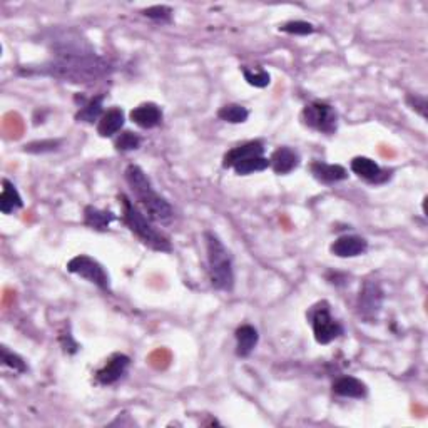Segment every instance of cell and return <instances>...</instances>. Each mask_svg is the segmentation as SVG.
Returning a JSON list of instances; mask_svg holds the SVG:
<instances>
[{"label": "cell", "mask_w": 428, "mask_h": 428, "mask_svg": "<svg viewBox=\"0 0 428 428\" xmlns=\"http://www.w3.org/2000/svg\"><path fill=\"white\" fill-rule=\"evenodd\" d=\"M52 51L54 57L51 61L37 67H27L26 71H21V74L49 76L72 84H92L106 79L113 72V67L104 57L97 56L89 44L72 34L57 39Z\"/></svg>", "instance_id": "cell-1"}, {"label": "cell", "mask_w": 428, "mask_h": 428, "mask_svg": "<svg viewBox=\"0 0 428 428\" xmlns=\"http://www.w3.org/2000/svg\"><path fill=\"white\" fill-rule=\"evenodd\" d=\"M124 179L141 208L144 209L146 216L156 223H168L173 220L174 209L171 203L156 191L143 168H139L138 164H129L124 171Z\"/></svg>", "instance_id": "cell-2"}, {"label": "cell", "mask_w": 428, "mask_h": 428, "mask_svg": "<svg viewBox=\"0 0 428 428\" xmlns=\"http://www.w3.org/2000/svg\"><path fill=\"white\" fill-rule=\"evenodd\" d=\"M121 206H123V221L124 225L139 238L143 245L149 246L151 250L169 253L173 250L171 241L166 235H163L158 228L153 225V220L146 216L143 209H139L126 194H121Z\"/></svg>", "instance_id": "cell-3"}, {"label": "cell", "mask_w": 428, "mask_h": 428, "mask_svg": "<svg viewBox=\"0 0 428 428\" xmlns=\"http://www.w3.org/2000/svg\"><path fill=\"white\" fill-rule=\"evenodd\" d=\"M208 251V273L211 286L218 291L230 293L235 288V268L233 258L223 241L213 231L204 233Z\"/></svg>", "instance_id": "cell-4"}, {"label": "cell", "mask_w": 428, "mask_h": 428, "mask_svg": "<svg viewBox=\"0 0 428 428\" xmlns=\"http://www.w3.org/2000/svg\"><path fill=\"white\" fill-rule=\"evenodd\" d=\"M308 320L311 327H313L316 343L320 345H330L337 338L342 337L345 332L342 323L333 318L328 301H320V303L311 306Z\"/></svg>", "instance_id": "cell-5"}, {"label": "cell", "mask_w": 428, "mask_h": 428, "mask_svg": "<svg viewBox=\"0 0 428 428\" xmlns=\"http://www.w3.org/2000/svg\"><path fill=\"white\" fill-rule=\"evenodd\" d=\"M301 121L310 129L321 134H335L338 129V114L333 106L323 101H313L303 107Z\"/></svg>", "instance_id": "cell-6"}, {"label": "cell", "mask_w": 428, "mask_h": 428, "mask_svg": "<svg viewBox=\"0 0 428 428\" xmlns=\"http://www.w3.org/2000/svg\"><path fill=\"white\" fill-rule=\"evenodd\" d=\"M67 271L72 275L81 276V278H84L92 285H96L97 288H101L102 291H111L109 275H107L104 266L97 260H94V258L87 255L74 256L67 263Z\"/></svg>", "instance_id": "cell-7"}, {"label": "cell", "mask_w": 428, "mask_h": 428, "mask_svg": "<svg viewBox=\"0 0 428 428\" xmlns=\"http://www.w3.org/2000/svg\"><path fill=\"white\" fill-rule=\"evenodd\" d=\"M383 300H385V293H383L382 286L377 281H365L357 300L360 318L367 321L377 320L383 308Z\"/></svg>", "instance_id": "cell-8"}, {"label": "cell", "mask_w": 428, "mask_h": 428, "mask_svg": "<svg viewBox=\"0 0 428 428\" xmlns=\"http://www.w3.org/2000/svg\"><path fill=\"white\" fill-rule=\"evenodd\" d=\"M131 367V358L124 353H116L104 363V367L97 370L96 382L99 385L109 387L118 383L121 378L126 377L128 370Z\"/></svg>", "instance_id": "cell-9"}, {"label": "cell", "mask_w": 428, "mask_h": 428, "mask_svg": "<svg viewBox=\"0 0 428 428\" xmlns=\"http://www.w3.org/2000/svg\"><path fill=\"white\" fill-rule=\"evenodd\" d=\"M368 251V241L357 235H345L337 238L330 246V253L337 258H357Z\"/></svg>", "instance_id": "cell-10"}, {"label": "cell", "mask_w": 428, "mask_h": 428, "mask_svg": "<svg viewBox=\"0 0 428 428\" xmlns=\"http://www.w3.org/2000/svg\"><path fill=\"white\" fill-rule=\"evenodd\" d=\"M350 168H352V171L357 174L358 178H362L367 183H372V184H382L388 181V178H390V173L385 171V169H382L373 159L365 158V156L355 158L352 160V164H350Z\"/></svg>", "instance_id": "cell-11"}, {"label": "cell", "mask_w": 428, "mask_h": 428, "mask_svg": "<svg viewBox=\"0 0 428 428\" xmlns=\"http://www.w3.org/2000/svg\"><path fill=\"white\" fill-rule=\"evenodd\" d=\"M131 121L136 126L143 129H153L158 128V126L163 123V111L158 104L154 102H146V104H141L138 107H134L129 114Z\"/></svg>", "instance_id": "cell-12"}, {"label": "cell", "mask_w": 428, "mask_h": 428, "mask_svg": "<svg viewBox=\"0 0 428 428\" xmlns=\"http://www.w3.org/2000/svg\"><path fill=\"white\" fill-rule=\"evenodd\" d=\"M258 156H265V144L261 141H250V143L238 146V148H233L231 151H228L223 158V168L225 169H233V166L241 160L250 159V158H258Z\"/></svg>", "instance_id": "cell-13"}, {"label": "cell", "mask_w": 428, "mask_h": 428, "mask_svg": "<svg viewBox=\"0 0 428 428\" xmlns=\"http://www.w3.org/2000/svg\"><path fill=\"white\" fill-rule=\"evenodd\" d=\"M298 166H300V154L296 153L295 149L288 148V146L278 148L270 158V168L273 169L276 174H280V176L290 174Z\"/></svg>", "instance_id": "cell-14"}, {"label": "cell", "mask_w": 428, "mask_h": 428, "mask_svg": "<svg viewBox=\"0 0 428 428\" xmlns=\"http://www.w3.org/2000/svg\"><path fill=\"white\" fill-rule=\"evenodd\" d=\"M310 169L315 179H318L323 184H335L345 181L348 178V171L343 166H340V164H328L321 163V160H315Z\"/></svg>", "instance_id": "cell-15"}, {"label": "cell", "mask_w": 428, "mask_h": 428, "mask_svg": "<svg viewBox=\"0 0 428 428\" xmlns=\"http://www.w3.org/2000/svg\"><path fill=\"white\" fill-rule=\"evenodd\" d=\"M235 338L236 355L241 358L250 357L258 347V342H260V335H258V330L253 325H241V327H238Z\"/></svg>", "instance_id": "cell-16"}, {"label": "cell", "mask_w": 428, "mask_h": 428, "mask_svg": "<svg viewBox=\"0 0 428 428\" xmlns=\"http://www.w3.org/2000/svg\"><path fill=\"white\" fill-rule=\"evenodd\" d=\"M124 121L126 119L123 109L113 107V109L104 113V116L99 119V123H97V134H99L101 138H113V136H116L123 129Z\"/></svg>", "instance_id": "cell-17"}, {"label": "cell", "mask_w": 428, "mask_h": 428, "mask_svg": "<svg viewBox=\"0 0 428 428\" xmlns=\"http://www.w3.org/2000/svg\"><path fill=\"white\" fill-rule=\"evenodd\" d=\"M333 393L343 398H365L368 395V388L358 378L342 377L333 383Z\"/></svg>", "instance_id": "cell-18"}, {"label": "cell", "mask_w": 428, "mask_h": 428, "mask_svg": "<svg viewBox=\"0 0 428 428\" xmlns=\"http://www.w3.org/2000/svg\"><path fill=\"white\" fill-rule=\"evenodd\" d=\"M118 220V216L113 211H106V209H99L96 206H86L84 208V223L86 226L92 228L96 231H106L109 230L111 223Z\"/></svg>", "instance_id": "cell-19"}, {"label": "cell", "mask_w": 428, "mask_h": 428, "mask_svg": "<svg viewBox=\"0 0 428 428\" xmlns=\"http://www.w3.org/2000/svg\"><path fill=\"white\" fill-rule=\"evenodd\" d=\"M104 116V94L96 96L81 106L79 113L76 114L77 123H87L94 124L96 121L99 123V119Z\"/></svg>", "instance_id": "cell-20"}, {"label": "cell", "mask_w": 428, "mask_h": 428, "mask_svg": "<svg viewBox=\"0 0 428 428\" xmlns=\"http://www.w3.org/2000/svg\"><path fill=\"white\" fill-rule=\"evenodd\" d=\"M24 208V201L21 193L14 186L9 179H2V194H0V211L2 214H11L16 209Z\"/></svg>", "instance_id": "cell-21"}, {"label": "cell", "mask_w": 428, "mask_h": 428, "mask_svg": "<svg viewBox=\"0 0 428 428\" xmlns=\"http://www.w3.org/2000/svg\"><path fill=\"white\" fill-rule=\"evenodd\" d=\"M218 118L230 124H243L250 118V111L241 104H226L218 111Z\"/></svg>", "instance_id": "cell-22"}, {"label": "cell", "mask_w": 428, "mask_h": 428, "mask_svg": "<svg viewBox=\"0 0 428 428\" xmlns=\"http://www.w3.org/2000/svg\"><path fill=\"white\" fill-rule=\"evenodd\" d=\"M270 168V159L265 158V156H258V158H250L241 160V163H238L233 166L235 169V173L238 176H248V174L253 173H263L266 171V169Z\"/></svg>", "instance_id": "cell-23"}, {"label": "cell", "mask_w": 428, "mask_h": 428, "mask_svg": "<svg viewBox=\"0 0 428 428\" xmlns=\"http://www.w3.org/2000/svg\"><path fill=\"white\" fill-rule=\"evenodd\" d=\"M62 146L61 139H44V141H34L24 146V153L29 154H47L54 153Z\"/></svg>", "instance_id": "cell-24"}, {"label": "cell", "mask_w": 428, "mask_h": 428, "mask_svg": "<svg viewBox=\"0 0 428 428\" xmlns=\"http://www.w3.org/2000/svg\"><path fill=\"white\" fill-rule=\"evenodd\" d=\"M0 355H2L4 367L14 370L16 373H26L29 370L26 360H24L22 357H19L17 353L11 352L7 347H2V350H0Z\"/></svg>", "instance_id": "cell-25"}, {"label": "cell", "mask_w": 428, "mask_h": 428, "mask_svg": "<svg viewBox=\"0 0 428 428\" xmlns=\"http://www.w3.org/2000/svg\"><path fill=\"white\" fill-rule=\"evenodd\" d=\"M141 143H143V139H141L138 134L131 133V131H124V133H121L118 138H116L114 146L121 153H128V151L139 149Z\"/></svg>", "instance_id": "cell-26"}, {"label": "cell", "mask_w": 428, "mask_h": 428, "mask_svg": "<svg viewBox=\"0 0 428 428\" xmlns=\"http://www.w3.org/2000/svg\"><path fill=\"white\" fill-rule=\"evenodd\" d=\"M243 76H245L246 82L253 87H258V89H263V87H268L271 82V76L268 74L265 69L260 71H250L248 67H243Z\"/></svg>", "instance_id": "cell-27"}, {"label": "cell", "mask_w": 428, "mask_h": 428, "mask_svg": "<svg viewBox=\"0 0 428 428\" xmlns=\"http://www.w3.org/2000/svg\"><path fill=\"white\" fill-rule=\"evenodd\" d=\"M281 32L291 34V36H311L315 32V26L305 21H291L280 27Z\"/></svg>", "instance_id": "cell-28"}, {"label": "cell", "mask_w": 428, "mask_h": 428, "mask_svg": "<svg viewBox=\"0 0 428 428\" xmlns=\"http://www.w3.org/2000/svg\"><path fill=\"white\" fill-rule=\"evenodd\" d=\"M143 14L148 19H153V21L158 22H169L173 17V9L168 6H154L149 9H144Z\"/></svg>", "instance_id": "cell-29"}, {"label": "cell", "mask_w": 428, "mask_h": 428, "mask_svg": "<svg viewBox=\"0 0 428 428\" xmlns=\"http://www.w3.org/2000/svg\"><path fill=\"white\" fill-rule=\"evenodd\" d=\"M407 104L412 107L415 113L422 116L423 119H427V111H428V101L425 96L422 94H408L407 96Z\"/></svg>", "instance_id": "cell-30"}, {"label": "cell", "mask_w": 428, "mask_h": 428, "mask_svg": "<svg viewBox=\"0 0 428 428\" xmlns=\"http://www.w3.org/2000/svg\"><path fill=\"white\" fill-rule=\"evenodd\" d=\"M59 342L62 345V348H64L66 353H76L77 350H79V343L76 342L74 338H72L71 333H61L59 337Z\"/></svg>", "instance_id": "cell-31"}]
</instances>
